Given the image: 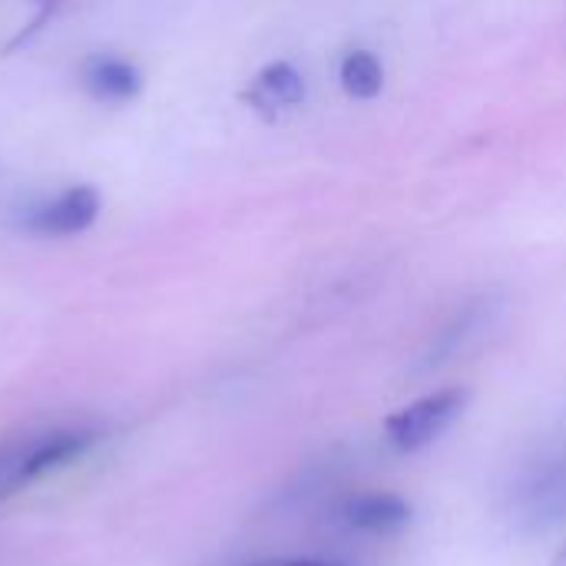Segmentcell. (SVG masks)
<instances>
[{
	"label": "cell",
	"mask_w": 566,
	"mask_h": 566,
	"mask_svg": "<svg viewBox=\"0 0 566 566\" xmlns=\"http://www.w3.org/2000/svg\"><path fill=\"white\" fill-rule=\"evenodd\" d=\"M338 76H342V86H345L352 96H358V99H371V96H378L381 86H385V70H381L378 56L368 53V50H352V53L342 60Z\"/></svg>",
	"instance_id": "52a82bcc"
},
{
	"label": "cell",
	"mask_w": 566,
	"mask_h": 566,
	"mask_svg": "<svg viewBox=\"0 0 566 566\" xmlns=\"http://www.w3.org/2000/svg\"><path fill=\"white\" fill-rule=\"evenodd\" d=\"M99 441V431L76 424L27 428L0 438V501L27 491L46 474L83 458Z\"/></svg>",
	"instance_id": "6da1fadb"
},
{
	"label": "cell",
	"mask_w": 566,
	"mask_h": 566,
	"mask_svg": "<svg viewBox=\"0 0 566 566\" xmlns=\"http://www.w3.org/2000/svg\"><path fill=\"white\" fill-rule=\"evenodd\" d=\"M36 3V13H33V20L27 23V30H20L10 43H7V50H13V46H20V43H27L33 33H40L46 23H50V17L56 13V7H60V0H33Z\"/></svg>",
	"instance_id": "ba28073f"
},
{
	"label": "cell",
	"mask_w": 566,
	"mask_h": 566,
	"mask_svg": "<svg viewBox=\"0 0 566 566\" xmlns=\"http://www.w3.org/2000/svg\"><path fill=\"white\" fill-rule=\"evenodd\" d=\"M245 99L259 113H282L305 99V80L292 63H269L249 86Z\"/></svg>",
	"instance_id": "5b68a950"
},
{
	"label": "cell",
	"mask_w": 566,
	"mask_h": 566,
	"mask_svg": "<svg viewBox=\"0 0 566 566\" xmlns=\"http://www.w3.org/2000/svg\"><path fill=\"white\" fill-rule=\"evenodd\" d=\"M345 517L358 531L391 534V531H398V527H405L411 521V504L405 497H398V494L371 491V494H358L355 501H348Z\"/></svg>",
	"instance_id": "8992f818"
},
{
	"label": "cell",
	"mask_w": 566,
	"mask_h": 566,
	"mask_svg": "<svg viewBox=\"0 0 566 566\" xmlns=\"http://www.w3.org/2000/svg\"><path fill=\"white\" fill-rule=\"evenodd\" d=\"M252 566H345V564H328V560H289V557H279V560H262V564Z\"/></svg>",
	"instance_id": "9c48e42d"
},
{
	"label": "cell",
	"mask_w": 566,
	"mask_h": 566,
	"mask_svg": "<svg viewBox=\"0 0 566 566\" xmlns=\"http://www.w3.org/2000/svg\"><path fill=\"white\" fill-rule=\"evenodd\" d=\"M464 405H468L464 388H441V391H431V395L398 408L385 421L388 444L401 454H415V451L434 444L461 418Z\"/></svg>",
	"instance_id": "7a4b0ae2"
},
{
	"label": "cell",
	"mask_w": 566,
	"mask_h": 566,
	"mask_svg": "<svg viewBox=\"0 0 566 566\" xmlns=\"http://www.w3.org/2000/svg\"><path fill=\"white\" fill-rule=\"evenodd\" d=\"M99 209H103V196L96 186L90 182L66 186L53 199H43L33 209H27L23 229L43 239H70L86 232L99 219Z\"/></svg>",
	"instance_id": "3957f363"
},
{
	"label": "cell",
	"mask_w": 566,
	"mask_h": 566,
	"mask_svg": "<svg viewBox=\"0 0 566 566\" xmlns=\"http://www.w3.org/2000/svg\"><path fill=\"white\" fill-rule=\"evenodd\" d=\"M80 83L83 90L106 106H123L133 103L143 93V73L136 63L109 53H93L80 66Z\"/></svg>",
	"instance_id": "277c9868"
}]
</instances>
